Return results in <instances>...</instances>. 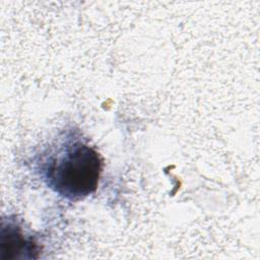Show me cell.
Wrapping results in <instances>:
<instances>
[{"label":"cell","mask_w":260,"mask_h":260,"mask_svg":"<svg viewBox=\"0 0 260 260\" xmlns=\"http://www.w3.org/2000/svg\"><path fill=\"white\" fill-rule=\"evenodd\" d=\"M103 170L100 153L80 139L68 138L43 168L47 185L69 200H80L93 193Z\"/></svg>","instance_id":"obj_1"},{"label":"cell","mask_w":260,"mask_h":260,"mask_svg":"<svg viewBox=\"0 0 260 260\" xmlns=\"http://www.w3.org/2000/svg\"><path fill=\"white\" fill-rule=\"evenodd\" d=\"M38 246L31 237L25 236L15 222H3L0 233V259H34L38 255Z\"/></svg>","instance_id":"obj_2"}]
</instances>
